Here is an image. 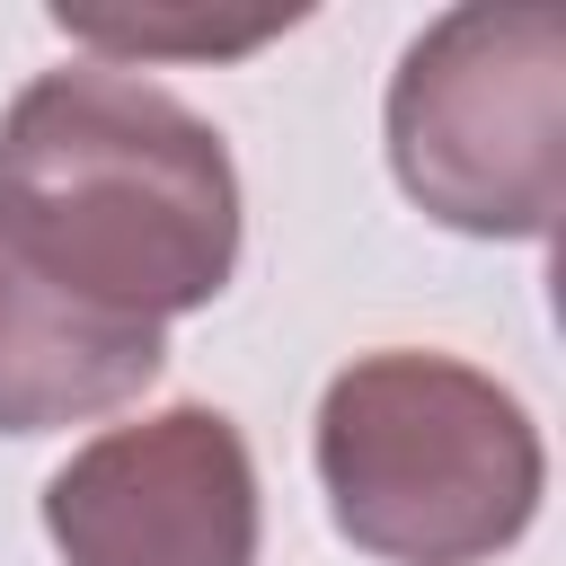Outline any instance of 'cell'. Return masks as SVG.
<instances>
[{"mask_svg":"<svg viewBox=\"0 0 566 566\" xmlns=\"http://www.w3.org/2000/svg\"><path fill=\"white\" fill-rule=\"evenodd\" d=\"M0 248L106 318L168 327L239 265V168L159 80L71 62L0 115Z\"/></svg>","mask_w":566,"mask_h":566,"instance_id":"6da1fadb","label":"cell"},{"mask_svg":"<svg viewBox=\"0 0 566 566\" xmlns=\"http://www.w3.org/2000/svg\"><path fill=\"white\" fill-rule=\"evenodd\" d=\"M539 424L451 354H363L318 398L336 531L389 566H486L539 513Z\"/></svg>","mask_w":566,"mask_h":566,"instance_id":"7a4b0ae2","label":"cell"},{"mask_svg":"<svg viewBox=\"0 0 566 566\" xmlns=\"http://www.w3.org/2000/svg\"><path fill=\"white\" fill-rule=\"evenodd\" d=\"M398 186L469 239H548L566 203V18L478 0L433 18L389 80Z\"/></svg>","mask_w":566,"mask_h":566,"instance_id":"3957f363","label":"cell"},{"mask_svg":"<svg viewBox=\"0 0 566 566\" xmlns=\"http://www.w3.org/2000/svg\"><path fill=\"white\" fill-rule=\"evenodd\" d=\"M44 531L71 566H256V460L221 407H159L53 469Z\"/></svg>","mask_w":566,"mask_h":566,"instance_id":"277c9868","label":"cell"},{"mask_svg":"<svg viewBox=\"0 0 566 566\" xmlns=\"http://www.w3.org/2000/svg\"><path fill=\"white\" fill-rule=\"evenodd\" d=\"M168 345L142 318H106L0 248V433L88 424L159 380Z\"/></svg>","mask_w":566,"mask_h":566,"instance_id":"5b68a950","label":"cell"}]
</instances>
